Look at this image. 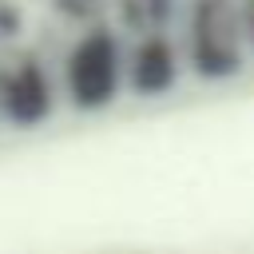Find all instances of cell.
I'll return each instance as SVG.
<instances>
[{
	"label": "cell",
	"instance_id": "7a4b0ae2",
	"mask_svg": "<svg viewBox=\"0 0 254 254\" xmlns=\"http://www.w3.org/2000/svg\"><path fill=\"white\" fill-rule=\"evenodd\" d=\"M179 75V56L175 44L167 40V32H143L135 40V48L127 52V71H123V87L139 91V95H155L167 91Z\"/></svg>",
	"mask_w": 254,
	"mask_h": 254
},
{
	"label": "cell",
	"instance_id": "6da1fadb",
	"mask_svg": "<svg viewBox=\"0 0 254 254\" xmlns=\"http://www.w3.org/2000/svg\"><path fill=\"white\" fill-rule=\"evenodd\" d=\"M64 95L75 107H99L123 87L127 56L111 32H83L64 60Z\"/></svg>",
	"mask_w": 254,
	"mask_h": 254
}]
</instances>
